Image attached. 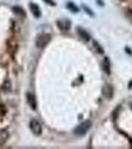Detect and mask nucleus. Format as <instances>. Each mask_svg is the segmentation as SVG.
<instances>
[{"label":"nucleus","instance_id":"1","mask_svg":"<svg viewBox=\"0 0 132 149\" xmlns=\"http://www.w3.org/2000/svg\"><path fill=\"white\" fill-rule=\"evenodd\" d=\"M51 41V36L49 34H40L36 39V46H37L39 49H44L45 47L49 44V42Z\"/></svg>","mask_w":132,"mask_h":149},{"label":"nucleus","instance_id":"2","mask_svg":"<svg viewBox=\"0 0 132 149\" xmlns=\"http://www.w3.org/2000/svg\"><path fill=\"white\" fill-rule=\"evenodd\" d=\"M90 126H92V123H90V121H85L83 122L81 124H80L78 127L76 128L75 130V134L79 136H81V135H85L86 132L88 131V129L90 128Z\"/></svg>","mask_w":132,"mask_h":149},{"label":"nucleus","instance_id":"3","mask_svg":"<svg viewBox=\"0 0 132 149\" xmlns=\"http://www.w3.org/2000/svg\"><path fill=\"white\" fill-rule=\"evenodd\" d=\"M30 128L32 132L36 135H40L41 133H42V126H41L40 122L38 120H35V119H33V120H31L30 122Z\"/></svg>","mask_w":132,"mask_h":149},{"label":"nucleus","instance_id":"4","mask_svg":"<svg viewBox=\"0 0 132 149\" xmlns=\"http://www.w3.org/2000/svg\"><path fill=\"white\" fill-rule=\"evenodd\" d=\"M29 7H30V10L32 12V14L34 15L35 18H40L42 13H41V10H40V7L35 3H30L29 4Z\"/></svg>","mask_w":132,"mask_h":149},{"label":"nucleus","instance_id":"5","mask_svg":"<svg viewBox=\"0 0 132 149\" xmlns=\"http://www.w3.org/2000/svg\"><path fill=\"white\" fill-rule=\"evenodd\" d=\"M27 102L30 105V107L32 109H37V102H36V97L33 93H27Z\"/></svg>","mask_w":132,"mask_h":149},{"label":"nucleus","instance_id":"6","mask_svg":"<svg viewBox=\"0 0 132 149\" xmlns=\"http://www.w3.org/2000/svg\"><path fill=\"white\" fill-rule=\"evenodd\" d=\"M104 95L106 98H109L111 100L112 97H113V86L111 85H106L104 86Z\"/></svg>","mask_w":132,"mask_h":149},{"label":"nucleus","instance_id":"7","mask_svg":"<svg viewBox=\"0 0 132 149\" xmlns=\"http://www.w3.org/2000/svg\"><path fill=\"white\" fill-rule=\"evenodd\" d=\"M76 31H78V34L80 35V37L81 39L85 40V42H88V41L90 40V35H88V33L86 32L85 30H83V28L78 27L76 28Z\"/></svg>","mask_w":132,"mask_h":149},{"label":"nucleus","instance_id":"8","mask_svg":"<svg viewBox=\"0 0 132 149\" xmlns=\"http://www.w3.org/2000/svg\"><path fill=\"white\" fill-rule=\"evenodd\" d=\"M58 26L61 30H64V31H67L71 28V22L68 20H61V21H58L57 22Z\"/></svg>","mask_w":132,"mask_h":149},{"label":"nucleus","instance_id":"9","mask_svg":"<svg viewBox=\"0 0 132 149\" xmlns=\"http://www.w3.org/2000/svg\"><path fill=\"white\" fill-rule=\"evenodd\" d=\"M102 70L104 71L105 74H110V64H109V60L108 58L105 57L102 61Z\"/></svg>","mask_w":132,"mask_h":149},{"label":"nucleus","instance_id":"10","mask_svg":"<svg viewBox=\"0 0 132 149\" xmlns=\"http://www.w3.org/2000/svg\"><path fill=\"white\" fill-rule=\"evenodd\" d=\"M12 10L14 11V13L17 14V15H20V16H22V17H25V16H26L25 11H24V10H23V8H21V7L14 6L13 8H12Z\"/></svg>","mask_w":132,"mask_h":149},{"label":"nucleus","instance_id":"11","mask_svg":"<svg viewBox=\"0 0 132 149\" xmlns=\"http://www.w3.org/2000/svg\"><path fill=\"white\" fill-rule=\"evenodd\" d=\"M92 45H93V48L95 49V51H97L98 54H104V49H102V47L98 44L97 41L93 40L92 41Z\"/></svg>","mask_w":132,"mask_h":149},{"label":"nucleus","instance_id":"12","mask_svg":"<svg viewBox=\"0 0 132 149\" xmlns=\"http://www.w3.org/2000/svg\"><path fill=\"white\" fill-rule=\"evenodd\" d=\"M7 137H8V134L5 130L0 131V144H3L5 141L7 140Z\"/></svg>","mask_w":132,"mask_h":149},{"label":"nucleus","instance_id":"13","mask_svg":"<svg viewBox=\"0 0 132 149\" xmlns=\"http://www.w3.org/2000/svg\"><path fill=\"white\" fill-rule=\"evenodd\" d=\"M67 7H68L69 10H71L72 12H75V13L76 12H79V8L73 3V2H68V3H67Z\"/></svg>","mask_w":132,"mask_h":149},{"label":"nucleus","instance_id":"14","mask_svg":"<svg viewBox=\"0 0 132 149\" xmlns=\"http://www.w3.org/2000/svg\"><path fill=\"white\" fill-rule=\"evenodd\" d=\"M83 10H85V12H86V13H88L90 16H93V15H94V14H93V12L90 10V9L88 8V7L86 6V5H83Z\"/></svg>","mask_w":132,"mask_h":149},{"label":"nucleus","instance_id":"15","mask_svg":"<svg viewBox=\"0 0 132 149\" xmlns=\"http://www.w3.org/2000/svg\"><path fill=\"white\" fill-rule=\"evenodd\" d=\"M45 2H47V3L50 4V5H55V2L53 1V0H45Z\"/></svg>","mask_w":132,"mask_h":149},{"label":"nucleus","instance_id":"16","mask_svg":"<svg viewBox=\"0 0 132 149\" xmlns=\"http://www.w3.org/2000/svg\"><path fill=\"white\" fill-rule=\"evenodd\" d=\"M125 51L128 53V54H130V55H132V52H130V49H129V48H126L125 49Z\"/></svg>","mask_w":132,"mask_h":149},{"label":"nucleus","instance_id":"17","mask_svg":"<svg viewBox=\"0 0 132 149\" xmlns=\"http://www.w3.org/2000/svg\"><path fill=\"white\" fill-rule=\"evenodd\" d=\"M131 86H132V81L129 83V86H128V88H131Z\"/></svg>","mask_w":132,"mask_h":149},{"label":"nucleus","instance_id":"18","mask_svg":"<svg viewBox=\"0 0 132 149\" xmlns=\"http://www.w3.org/2000/svg\"><path fill=\"white\" fill-rule=\"evenodd\" d=\"M131 109H132V104H131Z\"/></svg>","mask_w":132,"mask_h":149}]
</instances>
